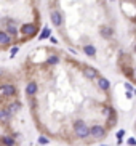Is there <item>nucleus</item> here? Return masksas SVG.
<instances>
[{"mask_svg": "<svg viewBox=\"0 0 136 146\" xmlns=\"http://www.w3.org/2000/svg\"><path fill=\"white\" fill-rule=\"evenodd\" d=\"M30 119L43 137L67 146H93L117 127L111 80L82 56L38 45L21 63Z\"/></svg>", "mask_w": 136, "mask_h": 146, "instance_id": "f257e3e1", "label": "nucleus"}, {"mask_svg": "<svg viewBox=\"0 0 136 146\" xmlns=\"http://www.w3.org/2000/svg\"><path fill=\"white\" fill-rule=\"evenodd\" d=\"M42 3L66 47L85 60L115 66L120 43L111 0H42Z\"/></svg>", "mask_w": 136, "mask_h": 146, "instance_id": "f03ea898", "label": "nucleus"}, {"mask_svg": "<svg viewBox=\"0 0 136 146\" xmlns=\"http://www.w3.org/2000/svg\"><path fill=\"white\" fill-rule=\"evenodd\" d=\"M42 0H0L2 52L32 42L42 29Z\"/></svg>", "mask_w": 136, "mask_h": 146, "instance_id": "7ed1b4c3", "label": "nucleus"}, {"mask_svg": "<svg viewBox=\"0 0 136 146\" xmlns=\"http://www.w3.org/2000/svg\"><path fill=\"white\" fill-rule=\"evenodd\" d=\"M119 26L117 72L136 87V0H111Z\"/></svg>", "mask_w": 136, "mask_h": 146, "instance_id": "20e7f679", "label": "nucleus"}]
</instances>
